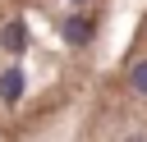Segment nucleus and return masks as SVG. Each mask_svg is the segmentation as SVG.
Returning a JSON list of instances; mask_svg holds the SVG:
<instances>
[]
</instances>
